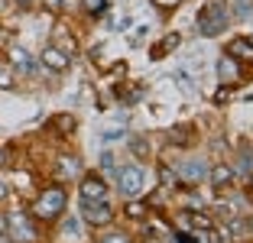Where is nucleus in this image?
I'll return each mask as SVG.
<instances>
[{"mask_svg":"<svg viewBox=\"0 0 253 243\" xmlns=\"http://www.w3.org/2000/svg\"><path fill=\"white\" fill-rule=\"evenodd\" d=\"M13 3H16V7H20V10H26V7H30V3H33V0H13Z\"/></svg>","mask_w":253,"mask_h":243,"instance_id":"obj_32","label":"nucleus"},{"mask_svg":"<svg viewBox=\"0 0 253 243\" xmlns=\"http://www.w3.org/2000/svg\"><path fill=\"white\" fill-rule=\"evenodd\" d=\"M104 7H107V0H84V10L88 13H104Z\"/></svg>","mask_w":253,"mask_h":243,"instance_id":"obj_24","label":"nucleus"},{"mask_svg":"<svg viewBox=\"0 0 253 243\" xmlns=\"http://www.w3.org/2000/svg\"><path fill=\"white\" fill-rule=\"evenodd\" d=\"M0 165H7V153L3 149H0Z\"/></svg>","mask_w":253,"mask_h":243,"instance_id":"obj_34","label":"nucleus"},{"mask_svg":"<svg viewBox=\"0 0 253 243\" xmlns=\"http://www.w3.org/2000/svg\"><path fill=\"white\" fill-rule=\"evenodd\" d=\"M124 214H126V217H133V221H143V217H146V204H143V201H126Z\"/></svg>","mask_w":253,"mask_h":243,"instance_id":"obj_18","label":"nucleus"},{"mask_svg":"<svg viewBox=\"0 0 253 243\" xmlns=\"http://www.w3.org/2000/svg\"><path fill=\"white\" fill-rule=\"evenodd\" d=\"M13 88V68L7 62H0V91H10Z\"/></svg>","mask_w":253,"mask_h":243,"instance_id":"obj_19","label":"nucleus"},{"mask_svg":"<svg viewBox=\"0 0 253 243\" xmlns=\"http://www.w3.org/2000/svg\"><path fill=\"white\" fill-rule=\"evenodd\" d=\"M10 68H13V75L26 78V75H33V72H36V62H33V55H30L26 49L13 45V49H10Z\"/></svg>","mask_w":253,"mask_h":243,"instance_id":"obj_7","label":"nucleus"},{"mask_svg":"<svg viewBox=\"0 0 253 243\" xmlns=\"http://www.w3.org/2000/svg\"><path fill=\"white\" fill-rule=\"evenodd\" d=\"M231 3L237 7V13H240V16H247V13H250V0H231Z\"/></svg>","mask_w":253,"mask_h":243,"instance_id":"obj_27","label":"nucleus"},{"mask_svg":"<svg viewBox=\"0 0 253 243\" xmlns=\"http://www.w3.org/2000/svg\"><path fill=\"white\" fill-rule=\"evenodd\" d=\"M234 172H244V175H250V172H253V153H250V146H244V149H240Z\"/></svg>","mask_w":253,"mask_h":243,"instance_id":"obj_16","label":"nucleus"},{"mask_svg":"<svg viewBox=\"0 0 253 243\" xmlns=\"http://www.w3.org/2000/svg\"><path fill=\"white\" fill-rule=\"evenodd\" d=\"M39 62H42L45 72H65L68 68V55L62 49H55V45H45L42 55H39Z\"/></svg>","mask_w":253,"mask_h":243,"instance_id":"obj_9","label":"nucleus"},{"mask_svg":"<svg viewBox=\"0 0 253 243\" xmlns=\"http://www.w3.org/2000/svg\"><path fill=\"white\" fill-rule=\"evenodd\" d=\"M7 234L13 243H36L39 234H36V224H33V217H26V214H13V217H7Z\"/></svg>","mask_w":253,"mask_h":243,"instance_id":"obj_3","label":"nucleus"},{"mask_svg":"<svg viewBox=\"0 0 253 243\" xmlns=\"http://www.w3.org/2000/svg\"><path fill=\"white\" fill-rule=\"evenodd\" d=\"M179 42H182V36H179V33H169V36H166L163 42H159L156 49H153V59H163V55H169L172 49H179Z\"/></svg>","mask_w":253,"mask_h":243,"instance_id":"obj_14","label":"nucleus"},{"mask_svg":"<svg viewBox=\"0 0 253 243\" xmlns=\"http://www.w3.org/2000/svg\"><path fill=\"white\" fill-rule=\"evenodd\" d=\"M146 243H159V240H153V237H146Z\"/></svg>","mask_w":253,"mask_h":243,"instance_id":"obj_35","label":"nucleus"},{"mask_svg":"<svg viewBox=\"0 0 253 243\" xmlns=\"http://www.w3.org/2000/svg\"><path fill=\"white\" fill-rule=\"evenodd\" d=\"M55 126H59L62 133L75 130V117H72V114H62V117H55Z\"/></svg>","mask_w":253,"mask_h":243,"instance_id":"obj_23","label":"nucleus"},{"mask_svg":"<svg viewBox=\"0 0 253 243\" xmlns=\"http://www.w3.org/2000/svg\"><path fill=\"white\" fill-rule=\"evenodd\" d=\"M153 3H156L159 10H175V7L182 3V0H153Z\"/></svg>","mask_w":253,"mask_h":243,"instance_id":"obj_26","label":"nucleus"},{"mask_svg":"<svg viewBox=\"0 0 253 243\" xmlns=\"http://www.w3.org/2000/svg\"><path fill=\"white\" fill-rule=\"evenodd\" d=\"M227 97H231V88H221V91H217V94H214V104H224V101H227Z\"/></svg>","mask_w":253,"mask_h":243,"instance_id":"obj_28","label":"nucleus"},{"mask_svg":"<svg viewBox=\"0 0 253 243\" xmlns=\"http://www.w3.org/2000/svg\"><path fill=\"white\" fill-rule=\"evenodd\" d=\"M227 23H231V13H227V7H224L221 0L205 3L198 10V16H195V26H198L201 36H221L227 30Z\"/></svg>","mask_w":253,"mask_h":243,"instance_id":"obj_2","label":"nucleus"},{"mask_svg":"<svg viewBox=\"0 0 253 243\" xmlns=\"http://www.w3.org/2000/svg\"><path fill=\"white\" fill-rule=\"evenodd\" d=\"M59 175L62 178L78 175V159H75V156H62V159H59Z\"/></svg>","mask_w":253,"mask_h":243,"instance_id":"obj_17","label":"nucleus"},{"mask_svg":"<svg viewBox=\"0 0 253 243\" xmlns=\"http://www.w3.org/2000/svg\"><path fill=\"white\" fill-rule=\"evenodd\" d=\"M179 224L185 230H205V227H211V221L205 217V214H198V211H182L179 214Z\"/></svg>","mask_w":253,"mask_h":243,"instance_id":"obj_12","label":"nucleus"},{"mask_svg":"<svg viewBox=\"0 0 253 243\" xmlns=\"http://www.w3.org/2000/svg\"><path fill=\"white\" fill-rule=\"evenodd\" d=\"M172 143H179V146H185V143H192V136H195V126L192 123H182V126H172Z\"/></svg>","mask_w":253,"mask_h":243,"instance_id":"obj_15","label":"nucleus"},{"mask_svg":"<svg viewBox=\"0 0 253 243\" xmlns=\"http://www.w3.org/2000/svg\"><path fill=\"white\" fill-rule=\"evenodd\" d=\"M143 169L140 165H126V169H120L117 172V188H120V195H126V198H136V195L143 192Z\"/></svg>","mask_w":253,"mask_h":243,"instance_id":"obj_4","label":"nucleus"},{"mask_svg":"<svg viewBox=\"0 0 253 243\" xmlns=\"http://www.w3.org/2000/svg\"><path fill=\"white\" fill-rule=\"evenodd\" d=\"M65 188L62 185H49V188H42L39 192V198L33 201V221H55V217H62V211H65Z\"/></svg>","mask_w":253,"mask_h":243,"instance_id":"obj_1","label":"nucleus"},{"mask_svg":"<svg viewBox=\"0 0 253 243\" xmlns=\"http://www.w3.org/2000/svg\"><path fill=\"white\" fill-rule=\"evenodd\" d=\"M97 243H130V237H126L124 230H107V234L97 237Z\"/></svg>","mask_w":253,"mask_h":243,"instance_id":"obj_20","label":"nucleus"},{"mask_svg":"<svg viewBox=\"0 0 253 243\" xmlns=\"http://www.w3.org/2000/svg\"><path fill=\"white\" fill-rule=\"evenodd\" d=\"M82 217L91 227H107L114 221V211L107 201H82Z\"/></svg>","mask_w":253,"mask_h":243,"instance_id":"obj_5","label":"nucleus"},{"mask_svg":"<svg viewBox=\"0 0 253 243\" xmlns=\"http://www.w3.org/2000/svg\"><path fill=\"white\" fill-rule=\"evenodd\" d=\"M217 78L221 81H237L240 78V68H237V62H234L231 55H224V59L217 62Z\"/></svg>","mask_w":253,"mask_h":243,"instance_id":"obj_13","label":"nucleus"},{"mask_svg":"<svg viewBox=\"0 0 253 243\" xmlns=\"http://www.w3.org/2000/svg\"><path fill=\"white\" fill-rule=\"evenodd\" d=\"M82 201H107V182L101 175L82 178Z\"/></svg>","mask_w":253,"mask_h":243,"instance_id":"obj_6","label":"nucleus"},{"mask_svg":"<svg viewBox=\"0 0 253 243\" xmlns=\"http://www.w3.org/2000/svg\"><path fill=\"white\" fill-rule=\"evenodd\" d=\"M42 7L49 10V13H62V7H65V0H42Z\"/></svg>","mask_w":253,"mask_h":243,"instance_id":"obj_25","label":"nucleus"},{"mask_svg":"<svg viewBox=\"0 0 253 243\" xmlns=\"http://www.w3.org/2000/svg\"><path fill=\"white\" fill-rule=\"evenodd\" d=\"M159 182H163V188H172V185L179 182V175H175L169 165H163V169H159Z\"/></svg>","mask_w":253,"mask_h":243,"instance_id":"obj_22","label":"nucleus"},{"mask_svg":"<svg viewBox=\"0 0 253 243\" xmlns=\"http://www.w3.org/2000/svg\"><path fill=\"white\" fill-rule=\"evenodd\" d=\"M250 45H253V36H250Z\"/></svg>","mask_w":253,"mask_h":243,"instance_id":"obj_36","label":"nucleus"},{"mask_svg":"<svg viewBox=\"0 0 253 243\" xmlns=\"http://www.w3.org/2000/svg\"><path fill=\"white\" fill-rule=\"evenodd\" d=\"M247 188H250V192H253V172H250V175H247Z\"/></svg>","mask_w":253,"mask_h":243,"instance_id":"obj_33","label":"nucleus"},{"mask_svg":"<svg viewBox=\"0 0 253 243\" xmlns=\"http://www.w3.org/2000/svg\"><path fill=\"white\" fill-rule=\"evenodd\" d=\"M7 198H10V188H7V182L0 178V201H7Z\"/></svg>","mask_w":253,"mask_h":243,"instance_id":"obj_29","label":"nucleus"},{"mask_svg":"<svg viewBox=\"0 0 253 243\" xmlns=\"http://www.w3.org/2000/svg\"><path fill=\"white\" fill-rule=\"evenodd\" d=\"M0 234H7V214H0Z\"/></svg>","mask_w":253,"mask_h":243,"instance_id":"obj_31","label":"nucleus"},{"mask_svg":"<svg viewBox=\"0 0 253 243\" xmlns=\"http://www.w3.org/2000/svg\"><path fill=\"white\" fill-rule=\"evenodd\" d=\"M175 175H179L182 182H188V185H198V182L208 178V165H205L201 159H188V162H182V165H179Z\"/></svg>","mask_w":253,"mask_h":243,"instance_id":"obj_8","label":"nucleus"},{"mask_svg":"<svg viewBox=\"0 0 253 243\" xmlns=\"http://www.w3.org/2000/svg\"><path fill=\"white\" fill-rule=\"evenodd\" d=\"M227 55H231V59L253 62V45H250V39H231V42H227Z\"/></svg>","mask_w":253,"mask_h":243,"instance_id":"obj_11","label":"nucleus"},{"mask_svg":"<svg viewBox=\"0 0 253 243\" xmlns=\"http://www.w3.org/2000/svg\"><path fill=\"white\" fill-rule=\"evenodd\" d=\"M234 175H237V172H234V165H227V162H224V165H214V169L208 172L211 185H214L217 192H224V188H231V185H234Z\"/></svg>","mask_w":253,"mask_h":243,"instance_id":"obj_10","label":"nucleus"},{"mask_svg":"<svg viewBox=\"0 0 253 243\" xmlns=\"http://www.w3.org/2000/svg\"><path fill=\"white\" fill-rule=\"evenodd\" d=\"M130 149H133L136 159H149V143L146 140H130Z\"/></svg>","mask_w":253,"mask_h":243,"instance_id":"obj_21","label":"nucleus"},{"mask_svg":"<svg viewBox=\"0 0 253 243\" xmlns=\"http://www.w3.org/2000/svg\"><path fill=\"white\" fill-rule=\"evenodd\" d=\"M244 230H247V234H253V214H247V221H244Z\"/></svg>","mask_w":253,"mask_h":243,"instance_id":"obj_30","label":"nucleus"}]
</instances>
